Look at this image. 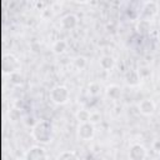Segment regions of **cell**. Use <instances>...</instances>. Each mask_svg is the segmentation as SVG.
I'll return each mask as SVG.
<instances>
[{"label":"cell","instance_id":"obj_13","mask_svg":"<svg viewBox=\"0 0 160 160\" xmlns=\"http://www.w3.org/2000/svg\"><path fill=\"white\" fill-rule=\"evenodd\" d=\"M100 66L104 70H111L115 66V59L111 55H104L100 59Z\"/></svg>","mask_w":160,"mask_h":160},{"label":"cell","instance_id":"obj_14","mask_svg":"<svg viewBox=\"0 0 160 160\" xmlns=\"http://www.w3.org/2000/svg\"><path fill=\"white\" fill-rule=\"evenodd\" d=\"M55 160H79V156L72 150H64L60 154H58Z\"/></svg>","mask_w":160,"mask_h":160},{"label":"cell","instance_id":"obj_3","mask_svg":"<svg viewBox=\"0 0 160 160\" xmlns=\"http://www.w3.org/2000/svg\"><path fill=\"white\" fill-rule=\"evenodd\" d=\"M21 64L19 61V59L16 56H14L12 54H5L2 58V70L5 74L10 75L12 72L20 71Z\"/></svg>","mask_w":160,"mask_h":160},{"label":"cell","instance_id":"obj_6","mask_svg":"<svg viewBox=\"0 0 160 160\" xmlns=\"http://www.w3.org/2000/svg\"><path fill=\"white\" fill-rule=\"evenodd\" d=\"M158 11H159V5L156 1H146V2H144L140 16L144 20H150L158 14Z\"/></svg>","mask_w":160,"mask_h":160},{"label":"cell","instance_id":"obj_7","mask_svg":"<svg viewBox=\"0 0 160 160\" xmlns=\"http://www.w3.org/2000/svg\"><path fill=\"white\" fill-rule=\"evenodd\" d=\"M148 156V150L141 144H132L129 149V159L130 160H145Z\"/></svg>","mask_w":160,"mask_h":160},{"label":"cell","instance_id":"obj_12","mask_svg":"<svg viewBox=\"0 0 160 160\" xmlns=\"http://www.w3.org/2000/svg\"><path fill=\"white\" fill-rule=\"evenodd\" d=\"M151 29V24H150V20H144V19H140L138 22H136V31L141 35H145L150 31Z\"/></svg>","mask_w":160,"mask_h":160},{"label":"cell","instance_id":"obj_2","mask_svg":"<svg viewBox=\"0 0 160 160\" xmlns=\"http://www.w3.org/2000/svg\"><path fill=\"white\" fill-rule=\"evenodd\" d=\"M70 99V91L64 85H56L50 90V100L56 105H65Z\"/></svg>","mask_w":160,"mask_h":160},{"label":"cell","instance_id":"obj_9","mask_svg":"<svg viewBox=\"0 0 160 160\" xmlns=\"http://www.w3.org/2000/svg\"><path fill=\"white\" fill-rule=\"evenodd\" d=\"M78 24H79V20L75 14H66L60 20V25L64 30H72L78 26Z\"/></svg>","mask_w":160,"mask_h":160},{"label":"cell","instance_id":"obj_1","mask_svg":"<svg viewBox=\"0 0 160 160\" xmlns=\"http://www.w3.org/2000/svg\"><path fill=\"white\" fill-rule=\"evenodd\" d=\"M31 136L39 144H49L52 140V125L48 120H39L31 128Z\"/></svg>","mask_w":160,"mask_h":160},{"label":"cell","instance_id":"obj_19","mask_svg":"<svg viewBox=\"0 0 160 160\" xmlns=\"http://www.w3.org/2000/svg\"><path fill=\"white\" fill-rule=\"evenodd\" d=\"M89 92L91 95H98L100 92V85L98 82H91L89 85Z\"/></svg>","mask_w":160,"mask_h":160},{"label":"cell","instance_id":"obj_4","mask_svg":"<svg viewBox=\"0 0 160 160\" xmlns=\"http://www.w3.org/2000/svg\"><path fill=\"white\" fill-rule=\"evenodd\" d=\"M24 160H48V152L42 146L34 145L28 149L24 155Z\"/></svg>","mask_w":160,"mask_h":160},{"label":"cell","instance_id":"obj_8","mask_svg":"<svg viewBox=\"0 0 160 160\" xmlns=\"http://www.w3.org/2000/svg\"><path fill=\"white\" fill-rule=\"evenodd\" d=\"M138 109L139 111L142 114V115H146V116H150L155 112V102L151 100V99H142L139 104H138Z\"/></svg>","mask_w":160,"mask_h":160},{"label":"cell","instance_id":"obj_11","mask_svg":"<svg viewBox=\"0 0 160 160\" xmlns=\"http://www.w3.org/2000/svg\"><path fill=\"white\" fill-rule=\"evenodd\" d=\"M105 92H106L108 98H110L112 100H118L121 96V88L116 84H110V85L106 86Z\"/></svg>","mask_w":160,"mask_h":160},{"label":"cell","instance_id":"obj_5","mask_svg":"<svg viewBox=\"0 0 160 160\" xmlns=\"http://www.w3.org/2000/svg\"><path fill=\"white\" fill-rule=\"evenodd\" d=\"M95 135V126L92 122H82L78 126V138L82 141L91 140Z\"/></svg>","mask_w":160,"mask_h":160},{"label":"cell","instance_id":"obj_18","mask_svg":"<svg viewBox=\"0 0 160 160\" xmlns=\"http://www.w3.org/2000/svg\"><path fill=\"white\" fill-rule=\"evenodd\" d=\"M86 64H88V60H86V58H84V56H76L75 60H74V65H75V68L79 69V70H82V69L86 66Z\"/></svg>","mask_w":160,"mask_h":160},{"label":"cell","instance_id":"obj_16","mask_svg":"<svg viewBox=\"0 0 160 160\" xmlns=\"http://www.w3.org/2000/svg\"><path fill=\"white\" fill-rule=\"evenodd\" d=\"M68 49V42L65 40H56L52 44V51L55 54H62Z\"/></svg>","mask_w":160,"mask_h":160},{"label":"cell","instance_id":"obj_17","mask_svg":"<svg viewBox=\"0 0 160 160\" xmlns=\"http://www.w3.org/2000/svg\"><path fill=\"white\" fill-rule=\"evenodd\" d=\"M9 81L15 86H20L24 82V76L21 75L20 71H16V72H12L9 75Z\"/></svg>","mask_w":160,"mask_h":160},{"label":"cell","instance_id":"obj_10","mask_svg":"<svg viewBox=\"0 0 160 160\" xmlns=\"http://www.w3.org/2000/svg\"><path fill=\"white\" fill-rule=\"evenodd\" d=\"M124 79L129 86H136V85H139L141 76L138 70H128L124 75Z\"/></svg>","mask_w":160,"mask_h":160},{"label":"cell","instance_id":"obj_15","mask_svg":"<svg viewBox=\"0 0 160 160\" xmlns=\"http://www.w3.org/2000/svg\"><path fill=\"white\" fill-rule=\"evenodd\" d=\"M76 119H78L79 124L90 122V120H91V112L89 110H86V109H80L76 112Z\"/></svg>","mask_w":160,"mask_h":160}]
</instances>
